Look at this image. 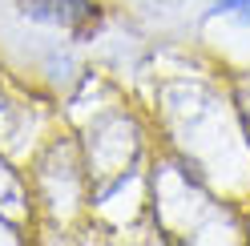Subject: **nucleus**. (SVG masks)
Instances as JSON below:
<instances>
[{
    "instance_id": "1",
    "label": "nucleus",
    "mask_w": 250,
    "mask_h": 246,
    "mask_svg": "<svg viewBox=\"0 0 250 246\" xmlns=\"http://www.w3.org/2000/svg\"><path fill=\"white\" fill-rule=\"evenodd\" d=\"M21 12L37 24L65 28L73 37H89L97 28V8L89 0H21Z\"/></svg>"
},
{
    "instance_id": "2",
    "label": "nucleus",
    "mask_w": 250,
    "mask_h": 246,
    "mask_svg": "<svg viewBox=\"0 0 250 246\" xmlns=\"http://www.w3.org/2000/svg\"><path fill=\"white\" fill-rule=\"evenodd\" d=\"M214 12H234L242 24H250V0H218Z\"/></svg>"
}]
</instances>
